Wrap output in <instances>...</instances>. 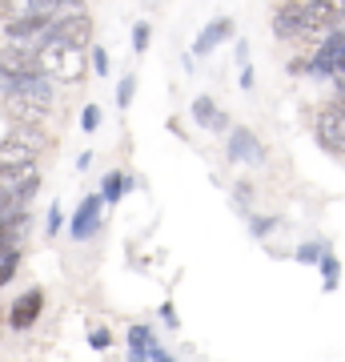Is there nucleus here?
Segmentation results:
<instances>
[{
	"label": "nucleus",
	"instance_id": "nucleus-1",
	"mask_svg": "<svg viewBox=\"0 0 345 362\" xmlns=\"http://www.w3.org/2000/svg\"><path fill=\"white\" fill-rule=\"evenodd\" d=\"M40 149H44L40 121H16L13 133L0 141V165H25V161H37Z\"/></svg>",
	"mask_w": 345,
	"mask_h": 362
},
{
	"label": "nucleus",
	"instance_id": "nucleus-2",
	"mask_svg": "<svg viewBox=\"0 0 345 362\" xmlns=\"http://www.w3.org/2000/svg\"><path fill=\"white\" fill-rule=\"evenodd\" d=\"M341 69H345V28H329L309 57L305 73L313 81H333V73H341Z\"/></svg>",
	"mask_w": 345,
	"mask_h": 362
},
{
	"label": "nucleus",
	"instance_id": "nucleus-3",
	"mask_svg": "<svg viewBox=\"0 0 345 362\" xmlns=\"http://www.w3.org/2000/svg\"><path fill=\"white\" fill-rule=\"evenodd\" d=\"M37 189H40V173L32 161H25V165H0V194H4V202L28 206Z\"/></svg>",
	"mask_w": 345,
	"mask_h": 362
},
{
	"label": "nucleus",
	"instance_id": "nucleus-4",
	"mask_svg": "<svg viewBox=\"0 0 345 362\" xmlns=\"http://www.w3.org/2000/svg\"><path fill=\"white\" fill-rule=\"evenodd\" d=\"M44 37H56L73 49H89L92 45V16L85 8H68V13H56L52 25L44 28Z\"/></svg>",
	"mask_w": 345,
	"mask_h": 362
},
{
	"label": "nucleus",
	"instance_id": "nucleus-5",
	"mask_svg": "<svg viewBox=\"0 0 345 362\" xmlns=\"http://www.w3.org/2000/svg\"><path fill=\"white\" fill-rule=\"evenodd\" d=\"M317 141L329 153H345V101H329L317 109Z\"/></svg>",
	"mask_w": 345,
	"mask_h": 362
},
{
	"label": "nucleus",
	"instance_id": "nucleus-6",
	"mask_svg": "<svg viewBox=\"0 0 345 362\" xmlns=\"http://www.w3.org/2000/svg\"><path fill=\"white\" fill-rule=\"evenodd\" d=\"M225 157L237 161V165H261V161H265V149H261V141H257L253 129H245V125H229Z\"/></svg>",
	"mask_w": 345,
	"mask_h": 362
},
{
	"label": "nucleus",
	"instance_id": "nucleus-7",
	"mask_svg": "<svg viewBox=\"0 0 345 362\" xmlns=\"http://www.w3.org/2000/svg\"><path fill=\"white\" fill-rule=\"evenodd\" d=\"M301 8H305V33H329L345 21V0H301Z\"/></svg>",
	"mask_w": 345,
	"mask_h": 362
},
{
	"label": "nucleus",
	"instance_id": "nucleus-8",
	"mask_svg": "<svg viewBox=\"0 0 345 362\" xmlns=\"http://www.w3.org/2000/svg\"><path fill=\"white\" fill-rule=\"evenodd\" d=\"M233 37H237L233 16H213V21L197 33V40H193V57H213V52H217L225 40H233Z\"/></svg>",
	"mask_w": 345,
	"mask_h": 362
},
{
	"label": "nucleus",
	"instance_id": "nucleus-9",
	"mask_svg": "<svg viewBox=\"0 0 345 362\" xmlns=\"http://www.w3.org/2000/svg\"><path fill=\"white\" fill-rule=\"evenodd\" d=\"M52 25V13H40V8H28V13L13 16L8 25H4V33H8V40H25V45H37L40 37H44V28Z\"/></svg>",
	"mask_w": 345,
	"mask_h": 362
},
{
	"label": "nucleus",
	"instance_id": "nucleus-10",
	"mask_svg": "<svg viewBox=\"0 0 345 362\" xmlns=\"http://www.w3.org/2000/svg\"><path fill=\"white\" fill-rule=\"evenodd\" d=\"M101 218H104V197L101 194H89L85 202H80V209L73 214V226H68V230H73L77 242H89L92 233L101 230Z\"/></svg>",
	"mask_w": 345,
	"mask_h": 362
},
{
	"label": "nucleus",
	"instance_id": "nucleus-11",
	"mask_svg": "<svg viewBox=\"0 0 345 362\" xmlns=\"http://www.w3.org/2000/svg\"><path fill=\"white\" fill-rule=\"evenodd\" d=\"M37 65V45H25V40H8L0 49V77H16V73H28Z\"/></svg>",
	"mask_w": 345,
	"mask_h": 362
},
{
	"label": "nucleus",
	"instance_id": "nucleus-12",
	"mask_svg": "<svg viewBox=\"0 0 345 362\" xmlns=\"http://www.w3.org/2000/svg\"><path fill=\"white\" fill-rule=\"evenodd\" d=\"M305 33V8H301V0H285L273 8V37L277 40H293Z\"/></svg>",
	"mask_w": 345,
	"mask_h": 362
},
{
	"label": "nucleus",
	"instance_id": "nucleus-13",
	"mask_svg": "<svg viewBox=\"0 0 345 362\" xmlns=\"http://www.w3.org/2000/svg\"><path fill=\"white\" fill-rule=\"evenodd\" d=\"M125 342H128V354L133 358H149V362H165L169 358V350L157 342V334L149 330V326H128V334H125Z\"/></svg>",
	"mask_w": 345,
	"mask_h": 362
},
{
	"label": "nucleus",
	"instance_id": "nucleus-14",
	"mask_svg": "<svg viewBox=\"0 0 345 362\" xmlns=\"http://www.w3.org/2000/svg\"><path fill=\"white\" fill-rule=\"evenodd\" d=\"M40 310H44V290H40V286H32L28 294H20V298L13 302L8 322H13V330H28V326L40 318Z\"/></svg>",
	"mask_w": 345,
	"mask_h": 362
},
{
	"label": "nucleus",
	"instance_id": "nucleus-15",
	"mask_svg": "<svg viewBox=\"0 0 345 362\" xmlns=\"http://www.w3.org/2000/svg\"><path fill=\"white\" fill-rule=\"evenodd\" d=\"M28 226H32V218H28L25 206H0V242H8V246H16V242H25Z\"/></svg>",
	"mask_w": 345,
	"mask_h": 362
},
{
	"label": "nucleus",
	"instance_id": "nucleus-16",
	"mask_svg": "<svg viewBox=\"0 0 345 362\" xmlns=\"http://www.w3.org/2000/svg\"><path fill=\"white\" fill-rule=\"evenodd\" d=\"M189 117H193V125H201V129H213V133H229V117L217 109V101L213 97H193V105H189Z\"/></svg>",
	"mask_w": 345,
	"mask_h": 362
},
{
	"label": "nucleus",
	"instance_id": "nucleus-17",
	"mask_svg": "<svg viewBox=\"0 0 345 362\" xmlns=\"http://www.w3.org/2000/svg\"><path fill=\"white\" fill-rule=\"evenodd\" d=\"M4 109L13 121H44V113H49V105L28 101V97H4Z\"/></svg>",
	"mask_w": 345,
	"mask_h": 362
},
{
	"label": "nucleus",
	"instance_id": "nucleus-18",
	"mask_svg": "<svg viewBox=\"0 0 345 362\" xmlns=\"http://www.w3.org/2000/svg\"><path fill=\"white\" fill-rule=\"evenodd\" d=\"M133 189V177L128 173H121V169H113L109 177H104V185H101V197H104V206H116L121 197Z\"/></svg>",
	"mask_w": 345,
	"mask_h": 362
},
{
	"label": "nucleus",
	"instance_id": "nucleus-19",
	"mask_svg": "<svg viewBox=\"0 0 345 362\" xmlns=\"http://www.w3.org/2000/svg\"><path fill=\"white\" fill-rule=\"evenodd\" d=\"M317 270H321V282H325V290H337V282H341V262L333 258L329 250H325V254H321Z\"/></svg>",
	"mask_w": 345,
	"mask_h": 362
},
{
	"label": "nucleus",
	"instance_id": "nucleus-20",
	"mask_svg": "<svg viewBox=\"0 0 345 362\" xmlns=\"http://www.w3.org/2000/svg\"><path fill=\"white\" fill-rule=\"evenodd\" d=\"M325 250H329V246H325V242H301V246L293 250V258L301 262V266H317V262H321V254H325Z\"/></svg>",
	"mask_w": 345,
	"mask_h": 362
},
{
	"label": "nucleus",
	"instance_id": "nucleus-21",
	"mask_svg": "<svg viewBox=\"0 0 345 362\" xmlns=\"http://www.w3.org/2000/svg\"><path fill=\"white\" fill-rule=\"evenodd\" d=\"M133 97H137V77H133V73H125V77L116 81V109H128V105H133Z\"/></svg>",
	"mask_w": 345,
	"mask_h": 362
},
{
	"label": "nucleus",
	"instance_id": "nucleus-22",
	"mask_svg": "<svg viewBox=\"0 0 345 362\" xmlns=\"http://www.w3.org/2000/svg\"><path fill=\"white\" fill-rule=\"evenodd\" d=\"M80 129L85 133L101 129V105H85V109H80Z\"/></svg>",
	"mask_w": 345,
	"mask_h": 362
},
{
	"label": "nucleus",
	"instance_id": "nucleus-23",
	"mask_svg": "<svg viewBox=\"0 0 345 362\" xmlns=\"http://www.w3.org/2000/svg\"><path fill=\"white\" fill-rule=\"evenodd\" d=\"M149 40H153V28L145 25H133V52H149Z\"/></svg>",
	"mask_w": 345,
	"mask_h": 362
},
{
	"label": "nucleus",
	"instance_id": "nucleus-24",
	"mask_svg": "<svg viewBox=\"0 0 345 362\" xmlns=\"http://www.w3.org/2000/svg\"><path fill=\"white\" fill-rule=\"evenodd\" d=\"M89 346L92 350H109V346H113V334H109L104 326H92V330H89Z\"/></svg>",
	"mask_w": 345,
	"mask_h": 362
},
{
	"label": "nucleus",
	"instance_id": "nucleus-25",
	"mask_svg": "<svg viewBox=\"0 0 345 362\" xmlns=\"http://www.w3.org/2000/svg\"><path fill=\"white\" fill-rule=\"evenodd\" d=\"M92 73H97V77H109V52H104L101 45H92Z\"/></svg>",
	"mask_w": 345,
	"mask_h": 362
},
{
	"label": "nucleus",
	"instance_id": "nucleus-26",
	"mask_svg": "<svg viewBox=\"0 0 345 362\" xmlns=\"http://www.w3.org/2000/svg\"><path fill=\"white\" fill-rule=\"evenodd\" d=\"M16 262H20V254H16V250H13V254H8L4 262H0V286H8V282H13V274H16Z\"/></svg>",
	"mask_w": 345,
	"mask_h": 362
},
{
	"label": "nucleus",
	"instance_id": "nucleus-27",
	"mask_svg": "<svg viewBox=\"0 0 345 362\" xmlns=\"http://www.w3.org/2000/svg\"><path fill=\"white\" fill-rule=\"evenodd\" d=\"M273 226H277V218H249V230H253L257 238H265V233L273 230Z\"/></svg>",
	"mask_w": 345,
	"mask_h": 362
},
{
	"label": "nucleus",
	"instance_id": "nucleus-28",
	"mask_svg": "<svg viewBox=\"0 0 345 362\" xmlns=\"http://www.w3.org/2000/svg\"><path fill=\"white\" fill-rule=\"evenodd\" d=\"M61 221H64L61 218V206H52L49 209V238H56V233H61Z\"/></svg>",
	"mask_w": 345,
	"mask_h": 362
},
{
	"label": "nucleus",
	"instance_id": "nucleus-29",
	"mask_svg": "<svg viewBox=\"0 0 345 362\" xmlns=\"http://www.w3.org/2000/svg\"><path fill=\"white\" fill-rule=\"evenodd\" d=\"M253 81H257V73H253V65H241V81H237V85H241L245 93L253 89Z\"/></svg>",
	"mask_w": 345,
	"mask_h": 362
},
{
	"label": "nucleus",
	"instance_id": "nucleus-30",
	"mask_svg": "<svg viewBox=\"0 0 345 362\" xmlns=\"http://www.w3.org/2000/svg\"><path fill=\"white\" fill-rule=\"evenodd\" d=\"M233 52H237L241 65H249V40H233Z\"/></svg>",
	"mask_w": 345,
	"mask_h": 362
},
{
	"label": "nucleus",
	"instance_id": "nucleus-31",
	"mask_svg": "<svg viewBox=\"0 0 345 362\" xmlns=\"http://www.w3.org/2000/svg\"><path fill=\"white\" fill-rule=\"evenodd\" d=\"M249 197H253V189H249V185H245V181H241V185H237V202H241V206H245Z\"/></svg>",
	"mask_w": 345,
	"mask_h": 362
},
{
	"label": "nucleus",
	"instance_id": "nucleus-32",
	"mask_svg": "<svg viewBox=\"0 0 345 362\" xmlns=\"http://www.w3.org/2000/svg\"><path fill=\"white\" fill-rule=\"evenodd\" d=\"M161 318H165V326H177V314H173V306H161Z\"/></svg>",
	"mask_w": 345,
	"mask_h": 362
},
{
	"label": "nucleus",
	"instance_id": "nucleus-33",
	"mask_svg": "<svg viewBox=\"0 0 345 362\" xmlns=\"http://www.w3.org/2000/svg\"><path fill=\"white\" fill-rule=\"evenodd\" d=\"M13 250H16V246H8V242H0V262L8 258V254H13Z\"/></svg>",
	"mask_w": 345,
	"mask_h": 362
},
{
	"label": "nucleus",
	"instance_id": "nucleus-34",
	"mask_svg": "<svg viewBox=\"0 0 345 362\" xmlns=\"http://www.w3.org/2000/svg\"><path fill=\"white\" fill-rule=\"evenodd\" d=\"M0 206H8V202H4V194H0Z\"/></svg>",
	"mask_w": 345,
	"mask_h": 362
}]
</instances>
